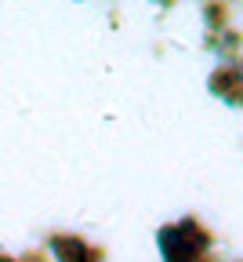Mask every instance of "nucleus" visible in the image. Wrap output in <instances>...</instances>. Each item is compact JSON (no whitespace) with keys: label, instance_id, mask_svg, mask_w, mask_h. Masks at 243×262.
<instances>
[{"label":"nucleus","instance_id":"1","mask_svg":"<svg viewBox=\"0 0 243 262\" xmlns=\"http://www.w3.org/2000/svg\"><path fill=\"white\" fill-rule=\"evenodd\" d=\"M207 244H211V237H207L192 219L160 229V248H163V258H167V262H171V258H192V262H196V258L207 251Z\"/></svg>","mask_w":243,"mask_h":262},{"label":"nucleus","instance_id":"3","mask_svg":"<svg viewBox=\"0 0 243 262\" xmlns=\"http://www.w3.org/2000/svg\"><path fill=\"white\" fill-rule=\"evenodd\" d=\"M0 262H15V258H11V255H0Z\"/></svg>","mask_w":243,"mask_h":262},{"label":"nucleus","instance_id":"4","mask_svg":"<svg viewBox=\"0 0 243 262\" xmlns=\"http://www.w3.org/2000/svg\"><path fill=\"white\" fill-rule=\"evenodd\" d=\"M171 262H192V258H171Z\"/></svg>","mask_w":243,"mask_h":262},{"label":"nucleus","instance_id":"2","mask_svg":"<svg viewBox=\"0 0 243 262\" xmlns=\"http://www.w3.org/2000/svg\"><path fill=\"white\" fill-rule=\"evenodd\" d=\"M51 251H55V258H58V262H98V251H91V244H87V241L69 237V233L51 237Z\"/></svg>","mask_w":243,"mask_h":262}]
</instances>
